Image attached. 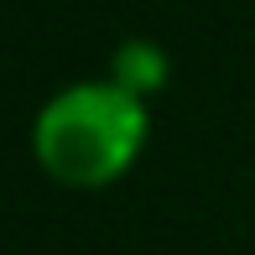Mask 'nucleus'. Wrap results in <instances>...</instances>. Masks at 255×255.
I'll return each instance as SVG.
<instances>
[{"mask_svg": "<svg viewBox=\"0 0 255 255\" xmlns=\"http://www.w3.org/2000/svg\"><path fill=\"white\" fill-rule=\"evenodd\" d=\"M151 135V104L115 78L68 84L31 120V156L57 188L94 193L120 182L141 161Z\"/></svg>", "mask_w": 255, "mask_h": 255, "instance_id": "f257e3e1", "label": "nucleus"}, {"mask_svg": "<svg viewBox=\"0 0 255 255\" xmlns=\"http://www.w3.org/2000/svg\"><path fill=\"white\" fill-rule=\"evenodd\" d=\"M167 73H172L167 52L156 42H146V37H130V42H120L110 52V78L120 89H130L135 99H151L156 89H167Z\"/></svg>", "mask_w": 255, "mask_h": 255, "instance_id": "f03ea898", "label": "nucleus"}]
</instances>
